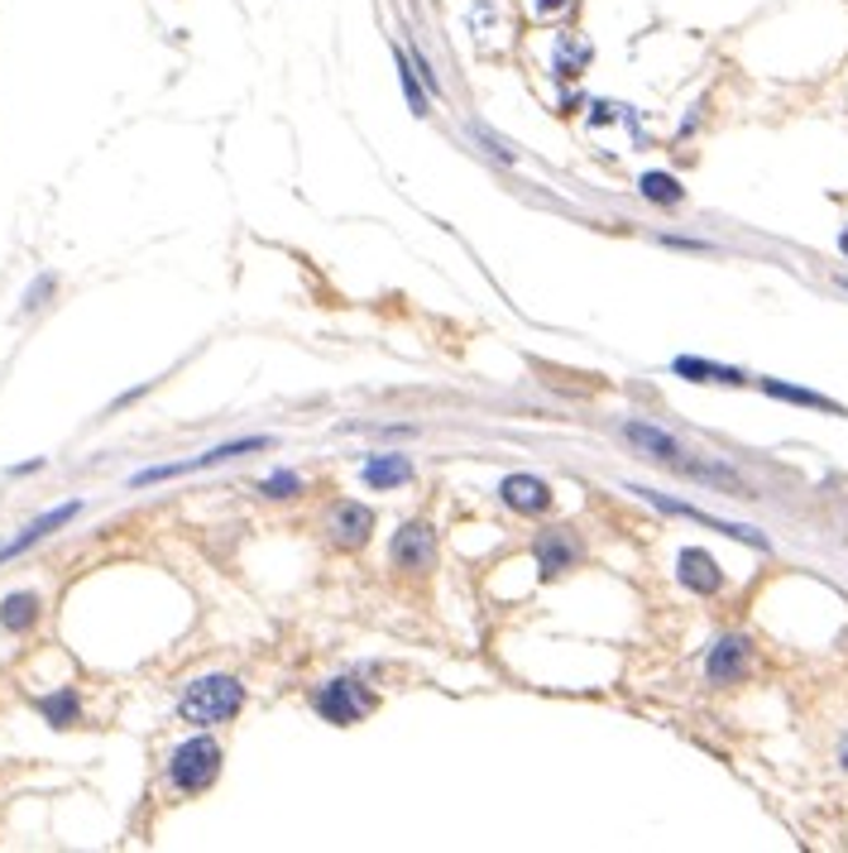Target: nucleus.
Listing matches in <instances>:
<instances>
[{
  "instance_id": "3",
  "label": "nucleus",
  "mask_w": 848,
  "mask_h": 853,
  "mask_svg": "<svg viewBox=\"0 0 848 853\" xmlns=\"http://www.w3.org/2000/svg\"><path fill=\"white\" fill-rule=\"evenodd\" d=\"M274 437H245V441H226V447H211L202 455H192V461H173V465H149V471L130 475V485L144 489V485H159V479H178V475H192V471H211V465H226L235 461V455H250V451H269Z\"/></svg>"
},
{
  "instance_id": "21",
  "label": "nucleus",
  "mask_w": 848,
  "mask_h": 853,
  "mask_svg": "<svg viewBox=\"0 0 848 853\" xmlns=\"http://www.w3.org/2000/svg\"><path fill=\"white\" fill-rule=\"evenodd\" d=\"M259 495H264V499H298V495H302V479H298L293 471H278V475H269V479L259 485Z\"/></svg>"
},
{
  "instance_id": "18",
  "label": "nucleus",
  "mask_w": 848,
  "mask_h": 853,
  "mask_svg": "<svg viewBox=\"0 0 848 853\" xmlns=\"http://www.w3.org/2000/svg\"><path fill=\"white\" fill-rule=\"evenodd\" d=\"M638 192L647 202H657V207H681V202H686V187L676 183L671 173H642L638 178Z\"/></svg>"
},
{
  "instance_id": "22",
  "label": "nucleus",
  "mask_w": 848,
  "mask_h": 853,
  "mask_svg": "<svg viewBox=\"0 0 848 853\" xmlns=\"http://www.w3.org/2000/svg\"><path fill=\"white\" fill-rule=\"evenodd\" d=\"M44 293H53V279H39V283H34L29 293H24V307L34 312V307H39V297H44Z\"/></svg>"
},
{
  "instance_id": "25",
  "label": "nucleus",
  "mask_w": 848,
  "mask_h": 853,
  "mask_svg": "<svg viewBox=\"0 0 848 853\" xmlns=\"http://www.w3.org/2000/svg\"><path fill=\"white\" fill-rule=\"evenodd\" d=\"M839 249H844V259H848V231L839 235Z\"/></svg>"
},
{
  "instance_id": "12",
  "label": "nucleus",
  "mask_w": 848,
  "mask_h": 853,
  "mask_svg": "<svg viewBox=\"0 0 848 853\" xmlns=\"http://www.w3.org/2000/svg\"><path fill=\"white\" fill-rule=\"evenodd\" d=\"M580 561V543L566 527H552V533L537 537V571L542 581H556V575H566Z\"/></svg>"
},
{
  "instance_id": "15",
  "label": "nucleus",
  "mask_w": 848,
  "mask_h": 853,
  "mask_svg": "<svg viewBox=\"0 0 848 853\" xmlns=\"http://www.w3.org/2000/svg\"><path fill=\"white\" fill-rule=\"evenodd\" d=\"M671 369H676L681 379H690V383H734V389H738V383H748L743 369H734V365H714V360H695V355H681Z\"/></svg>"
},
{
  "instance_id": "7",
  "label": "nucleus",
  "mask_w": 848,
  "mask_h": 853,
  "mask_svg": "<svg viewBox=\"0 0 848 853\" xmlns=\"http://www.w3.org/2000/svg\"><path fill=\"white\" fill-rule=\"evenodd\" d=\"M326 533H331V543H336V547L360 551V547L370 543V533H374V513L365 509V503L346 499V503H336V509L326 513Z\"/></svg>"
},
{
  "instance_id": "16",
  "label": "nucleus",
  "mask_w": 848,
  "mask_h": 853,
  "mask_svg": "<svg viewBox=\"0 0 848 853\" xmlns=\"http://www.w3.org/2000/svg\"><path fill=\"white\" fill-rule=\"evenodd\" d=\"M762 383V393L767 399H782V403H796V407H820V413H834V417H844V407L825 399V393H810V389H796V383H782V379H758Z\"/></svg>"
},
{
  "instance_id": "11",
  "label": "nucleus",
  "mask_w": 848,
  "mask_h": 853,
  "mask_svg": "<svg viewBox=\"0 0 848 853\" xmlns=\"http://www.w3.org/2000/svg\"><path fill=\"white\" fill-rule=\"evenodd\" d=\"M82 513V503L77 499H68V503H58V509H48V513H39V519H34L29 527H24V533L15 537V543H5L0 547V561H15V557H24V551H29L34 543H44L48 533H58V527L63 523H72Z\"/></svg>"
},
{
  "instance_id": "10",
  "label": "nucleus",
  "mask_w": 848,
  "mask_h": 853,
  "mask_svg": "<svg viewBox=\"0 0 848 853\" xmlns=\"http://www.w3.org/2000/svg\"><path fill=\"white\" fill-rule=\"evenodd\" d=\"M676 575H681V585L695 590V595H719L724 590V571L705 547H686L681 557H676Z\"/></svg>"
},
{
  "instance_id": "8",
  "label": "nucleus",
  "mask_w": 848,
  "mask_h": 853,
  "mask_svg": "<svg viewBox=\"0 0 848 853\" xmlns=\"http://www.w3.org/2000/svg\"><path fill=\"white\" fill-rule=\"evenodd\" d=\"M623 441H633V447H638L642 455H652V461L671 465V471H681V465L690 461V451H686L681 441L671 437V431H662V427H647V423H623Z\"/></svg>"
},
{
  "instance_id": "23",
  "label": "nucleus",
  "mask_w": 848,
  "mask_h": 853,
  "mask_svg": "<svg viewBox=\"0 0 848 853\" xmlns=\"http://www.w3.org/2000/svg\"><path fill=\"white\" fill-rule=\"evenodd\" d=\"M571 0H537V15H556V10H566Z\"/></svg>"
},
{
  "instance_id": "6",
  "label": "nucleus",
  "mask_w": 848,
  "mask_h": 853,
  "mask_svg": "<svg viewBox=\"0 0 848 853\" xmlns=\"http://www.w3.org/2000/svg\"><path fill=\"white\" fill-rule=\"evenodd\" d=\"M748 662H753V643H748L743 633H724V638L710 647L705 677L714 681V686H734V681L748 677Z\"/></svg>"
},
{
  "instance_id": "1",
  "label": "nucleus",
  "mask_w": 848,
  "mask_h": 853,
  "mask_svg": "<svg viewBox=\"0 0 848 853\" xmlns=\"http://www.w3.org/2000/svg\"><path fill=\"white\" fill-rule=\"evenodd\" d=\"M240 710H245V686H240L235 677H197L192 686L183 691V700H178V715L187 719V724L197 729H211V724H230Z\"/></svg>"
},
{
  "instance_id": "13",
  "label": "nucleus",
  "mask_w": 848,
  "mask_h": 853,
  "mask_svg": "<svg viewBox=\"0 0 848 853\" xmlns=\"http://www.w3.org/2000/svg\"><path fill=\"white\" fill-rule=\"evenodd\" d=\"M360 479H365L370 489H398V485L413 479V461L398 455V451H379V455H370V461L360 465Z\"/></svg>"
},
{
  "instance_id": "20",
  "label": "nucleus",
  "mask_w": 848,
  "mask_h": 853,
  "mask_svg": "<svg viewBox=\"0 0 848 853\" xmlns=\"http://www.w3.org/2000/svg\"><path fill=\"white\" fill-rule=\"evenodd\" d=\"M393 58H398V82H403V96H408V106H413V115H427V96H422V87H417V72H413V63H408V53L393 48Z\"/></svg>"
},
{
  "instance_id": "9",
  "label": "nucleus",
  "mask_w": 848,
  "mask_h": 853,
  "mask_svg": "<svg viewBox=\"0 0 848 853\" xmlns=\"http://www.w3.org/2000/svg\"><path fill=\"white\" fill-rule=\"evenodd\" d=\"M499 499L513 513H523V519H537V513L552 509V485H547V479H537V475H508L499 485Z\"/></svg>"
},
{
  "instance_id": "4",
  "label": "nucleus",
  "mask_w": 848,
  "mask_h": 853,
  "mask_svg": "<svg viewBox=\"0 0 848 853\" xmlns=\"http://www.w3.org/2000/svg\"><path fill=\"white\" fill-rule=\"evenodd\" d=\"M312 710H317L326 724H360L374 710V695L360 686V681H326V686L312 695Z\"/></svg>"
},
{
  "instance_id": "5",
  "label": "nucleus",
  "mask_w": 848,
  "mask_h": 853,
  "mask_svg": "<svg viewBox=\"0 0 848 853\" xmlns=\"http://www.w3.org/2000/svg\"><path fill=\"white\" fill-rule=\"evenodd\" d=\"M389 557L398 571H413V575L432 571L436 566V533L427 523H403L389 543Z\"/></svg>"
},
{
  "instance_id": "2",
  "label": "nucleus",
  "mask_w": 848,
  "mask_h": 853,
  "mask_svg": "<svg viewBox=\"0 0 848 853\" xmlns=\"http://www.w3.org/2000/svg\"><path fill=\"white\" fill-rule=\"evenodd\" d=\"M216 777H221V743L211 734H192L168 753V787L183 791V796L207 791Z\"/></svg>"
},
{
  "instance_id": "17",
  "label": "nucleus",
  "mask_w": 848,
  "mask_h": 853,
  "mask_svg": "<svg viewBox=\"0 0 848 853\" xmlns=\"http://www.w3.org/2000/svg\"><path fill=\"white\" fill-rule=\"evenodd\" d=\"M39 710H44V719H48V724H53V729H72V724H77V719H82V705H77V691H53V695H44V700H39Z\"/></svg>"
},
{
  "instance_id": "14",
  "label": "nucleus",
  "mask_w": 848,
  "mask_h": 853,
  "mask_svg": "<svg viewBox=\"0 0 848 853\" xmlns=\"http://www.w3.org/2000/svg\"><path fill=\"white\" fill-rule=\"evenodd\" d=\"M39 595L34 590H15V595H5L0 599V629L5 633H29L34 623H39Z\"/></svg>"
},
{
  "instance_id": "19",
  "label": "nucleus",
  "mask_w": 848,
  "mask_h": 853,
  "mask_svg": "<svg viewBox=\"0 0 848 853\" xmlns=\"http://www.w3.org/2000/svg\"><path fill=\"white\" fill-rule=\"evenodd\" d=\"M585 63H590V44L576 39V34H561V39H556V72H561V77H576Z\"/></svg>"
},
{
  "instance_id": "24",
  "label": "nucleus",
  "mask_w": 848,
  "mask_h": 853,
  "mask_svg": "<svg viewBox=\"0 0 848 853\" xmlns=\"http://www.w3.org/2000/svg\"><path fill=\"white\" fill-rule=\"evenodd\" d=\"M839 763H844V772H848V739L839 743Z\"/></svg>"
}]
</instances>
